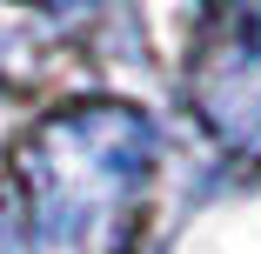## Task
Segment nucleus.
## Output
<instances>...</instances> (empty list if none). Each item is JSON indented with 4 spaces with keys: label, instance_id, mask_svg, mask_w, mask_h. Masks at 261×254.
<instances>
[{
    "label": "nucleus",
    "instance_id": "obj_1",
    "mask_svg": "<svg viewBox=\"0 0 261 254\" xmlns=\"http://www.w3.org/2000/svg\"><path fill=\"white\" fill-rule=\"evenodd\" d=\"M27 174L40 181L47 254H114L147 174V121L127 107L67 114L47 127L40 161H27Z\"/></svg>",
    "mask_w": 261,
    "mask_h": 254
},
{
    "label": "nucleus",
    "instance_id": "obj_2",
    "mask_svg": "<svg viewBox=\"0 0 261 254\" xmlns=\"http://www.w3.org/2000/svg\"><path fill=\"white\" fill-rule=\"evenodd\" d=\"M194 107L234 154L261 161V0H215L194 47Z\"/></svg>",
    "mask_w": 261,
    "mask_h": 254
}]
</instances>
